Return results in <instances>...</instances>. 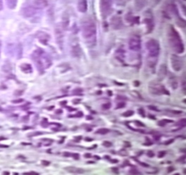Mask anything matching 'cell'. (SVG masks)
Listing matches in <instances>:
<instances>
[{
    "label": "cell",
    "instance_id": "6da1fadb",
    "mask_svg": "<svg viewBox=\"0 0 186 175\" xmlns=\"http://www.w3.org/2000/svg\"><path fill=\"white\" fill-rule=\"evenodd\" d=\"M81 31L85 43L90 47L95 46L97 43V27L94 21H84L81 24Z\"/></svg>",
    "mask_w": 186,
    "mask_h": 175
},
{
    "label": "cell",
    "instance_id": "7a4b0ae2",
    "mask_svg": "<svg viewBox=\"0 0 186 175\" xmlns=\"http://www.w3.org/2000/svg\"><path fill=\"white\" fill-rule=\"evenodd\" d=\"M32 59L39 71H43L45 69L50 68L52 65V60L50 56L41 49L34 51L32 54Z\"/></svg>",
    "mask_w": 186,
    "mask_h": 175
},
{
    "label": "cell",
    "instance_id": "3957f363",
    "mask_svg": "<svg viewBox=\"0 0 186 175\" xmlns=\"http://www.w3.org/2000/svg\"><path fill=\"white\" fill-rule=\"evenodd\" d=\"M168 39L169 45L174 52L181 54L184 51V45L178 32L173 25H169L168 29Z\"/></svg>",
    "mask_w": 186,
    "mask_h": 175
},
{
    "label": "cell",
    "instance_id": "277c9868",
    "mask_svg": "<svg viewBox=\"0 0 186 175\" xmlns=\"http://www.w3.org/2000/svg\"><path fill=\"white\" fill-rule=\"evenodd\" d=\"M146 49H147L148 55L150 57L157 58L159 55L160 46L157 40L150 39L146 43Z\"/></svg>",
    "mask_w": 186,
    "mask_h": 175
},
{
    "label": "cell",
    "instance_id": "5b68a950",
    "mask_svg": "<svg viewBox=\"0 0 186 175\" xmlns=\"http://www.w3.org/2000/svg\"><path fill=\"white\" fill-rule=\"evenodd\" d=\"M149 92L151 94L154 95H169L170 93L167 90L164 86L158 81H152L149 83L148 86Z\"/></svg>",
    "mask_w": 186,
    "mask_h": 175
},
{
    "label": "cell",
    "instance_id": "8992f818",
    "mask_svg": "<svg viewBox=\"0 0 186 175\" xmlns=\"http://www.w3.org/2000/svg\"><path fill=\"white\" fill-rule=\"evenodd\" d=\"M113 0H100L99 2V9L103 18H106L111 13L112 8Z\"/></svg>",
    "mask_w": 186,
    "mask_h": 175
},
{
    "label": "cell",
    "instance_id": "52a82bcc",
    "mask_svg": "<svg viewBox=\"0 0 186 175\" xmlns=\"http://www.w3.org/2000/svg\"><path fill=\"white\" fill-rule=\"evenodd\" d=\"M128 47L130 50L134 51V52H138L140 50L141 42L140 37L136 36V35L132 36L129 40Z\"/></svg>",
    "mask_w": 186,
    "mask_h": 175
},
{
    "label": "cell",
    "instance_id": "ba28073f",
    "mask_svg": "<svg viewBox=\"0 0 186 175\" xmlns=\"http://www.w3.org/2000/svg\"><path fill=\"white\" fill-rule=\"evenodd\" d=\"M171 67L175 71H179L182 69V62L177 55H172L171 57Z\"/></svg>",
    "mask_w": 186,
    "mask_h": 175
},
{
    "label": "cell",
    "instance_id": "9c48e42d",
    "mask_svg": "<svg viewBox=\"0 0 186 175\" xmlns=\"http://www.w3.org/2000/svg\"><path fill=\"white\" fill-rule=\"evenodd\" d=\"M29 5L36 9H43L48 5V2L46 0H29Z\"/></svg>",
    "mask_w": 186,
    "mask_h": 175
},
{
    "label": "cell",
    "instance_id": "30bf717a",
    "mask_svg": "<svg viewBox=\"0 0 186 175\" xmlns=\"http://www.w3.org/2000/svg\"><path fill=\"white\" fill-rule=\"evenodd\" d=\"M37 10H38V9H35L31 5H28L23 9V11H22L23 16L25 18L32 17V16H33L36 13Z\"/></svg>",
    "mask_w": 186,
    "mask_h": 175
},
{
    "label": "cell",
    "instance_id": "8fae6325",
    "mask_svg": "<svg viewBox=\"0 0 186 175\" xmlns=\"http://www.w3.org/2000/svg\"><path fill=\"white\" fill-rule=\"evenodd\" d=\"M78 10L81 13H85L87 10V0H78L77 4Z\"/></svg>",
    "mask_w": 186,
    "mask_h": 175
},
{
    "label": "cell",
    "instance_id": "7c38bea8",
    "mask_svg": "<svg viewBox=\"0 0 186 175\" xmlns=\"http://www.w3.org/2000/svg\"><path fill=\"white\" fill-rule=\"evenodd\" d=\"M37 37H38L39 40L43 44H46V43L49 41V40H50V36L44 32H39L38 35H37Z\"/></svg>",
    "mask_w": 186,
    "mask_h": 175
},
{
    "label": "cell",
    "instance_id": "4fadbf2b",
    "mask_svg": "<svg viewBox=\"0 0 186 175\" xmlns=\"http://www.w3.org/2000/svg\"><path fill=\"white\" fill-rule=\"evenodd\" d=\"M65 169H66L67 172H70V173L73 174H82L84 172V170L83 169L76 167H65Z\"/></svg>",
    "mask_w": 186,
    "mask_h": 175
},
{
    "label": "cell",
    "instance_id": "5bb4252c",
    "mask_svg": "<svg viewBox=\"0 0 186 175\" xmlns=\"http://www.w3.org/2000/svg\"><path fill=\"white\" fill-rule=\"evenodd\" d=\"M111 26H112L114 29H118L121 26L122 21L119 18L114 17L111 19Z\"/></svg>",
    "mask_w": 186,
    "mask_h": 175
},
{
    "label": "cell",
    "instance_id": "9a60e30c",
    "mask_svg": "<svg viewBox=\"0 0 186 175\" xmlns=\"http://www.w3.org/2000/svg\"><path fill=\"white\" fill-rule=\"evenodd\" d=\"M166 67L165 65H162L160 67L159 71V74H158V76H159V78L160 80H163L165 78V76H166Z\"/></svg>",
    "mask_w": 186,
    "mask_h": 175
},
{
    "label": "cell",
    "instance_id": "2e32d148",
    "mask_svg": "<svg viewBox=\"0 0 186 175\" xmlns=\"http://www.w3.org/2000/svg\"><path fill=\"white\" fill-rule=\"evenodd\" d=\"M20 69L21 71L24 72L25 74L31 73L32 71V69L31 64H23L20 65Z\"/></svg>",
    "mask_w": 186,
    "mask_h": 175
},
{
    "label": "cell",
    "instance_id": "e0dca14e",
    "mask_svg": "<svg viewBox=\"0 0 186 175\" xmlns=\"http://www.w3.org/2000/svg\"><path fill=\"white\" fill-rule=\"evenodd\" d=\"M2 71L5 73H11L12 71V66H11V63L9 62H6L5 64L2 67Z\"/></svg>",
    "mask_w": 186,
    "mask_h": 175
},
{
    "label": "cell",
    "instance_id": "ac0fdd59",
    "mask_svg": "<svg viewBox=\"0 0 186 175\" xmlns=\"http://www.w3.org/2000/svg\"><path fill=\"white\" fill-rule=\"evenodd\" d=\"M17 2L18 0H6V5L10 9H14L17 5Z\"/></svg>",
    "mask_w": 186,
    "mask_h": 175
},
{
    "label": "cell",
    "instance_id": "d6986e66",
    "mask_svg": "<svg viewBox=\"0 0 186 175\" xmlns=\"http://www.w3.org/2000/svg\"><path fill=\"white\" fill-rule=\"evenodd\" d=\"M145 23L147 25V28L148 31L150 32L152 30V28H153V23L152 21V20L148 19V18H146V19L145 20Z\"/></svg>",
    "mask_w": 186,
    "mask_h": 175
},
{
    "label": "cell",
    "instance_id": "ffe728a7",
    "mask_svg": "<svg viewBox=\"0 0 186 175\" xmlns=\"http://www.w3.org/2000/svg\"><path fill=\"white\" fill-rule=\"evenodd\" d=\"M116 57H117V59H119L120 61H123V59H124L125 57L124 50H118L117 52H116Z\"/></svg>",
    "mask_w": 186,
    "mask_h": 175
},
{
    "label": "cell",
    "instance_id": "44dd1931",
    "mask_svg": "<svg viewBox=\"0 0 186 175\" xmlns=\"http://www.w3.org/2000/svg\"><path fill=\"white\" fill-rule=\"evenodd\" d=\"M109 130L107 129H104V128H102V129H99V130H97L96 133L97 134H102V135H104V134H106L107 133H109Z\"/></svg>",
    "mask_w": 186,
    "mask_h": 175
},
{
    "label": "cell",
    "instance_id": "7402d4cb",
    "mask_svg": "<svg viewBox=\"0 0 186 175\" xmlns=\"http://www.w3.org/2000/svg\"><path fill=\"white\" fill-rule=\"evenodd\" d=\"M17 55H18V59H20L22 56V47L20 44L17 46Z\"/></svg>",
    "mask_w": 186,
    "mask_h": 175
},
{
    "label": "cell",
    "instance_id": "603a6c76",
    "mask_svg": "<svg viewBox=\"0 0 186 175\" xmlns=\"http://www.w3.org/2000/svg\"><path fill=\"white\" fill-rule=\"evenodd\" d=\"M133 114H134V112L133 111L129 110V111L125 112H124V114H123V116H125V117H128V116H131L132 115H133Z\"/></svg>",
    "mask_w": 186,
    "mask_h": 175
},
{
    "label": "cell",
    "instance_id": "cb8c5ba5",
    "mask_svg": "<svg viewBox=\"0 0 186 175\" xmlns=\"http://www.w3.org/2000/svg\"><path fill=\"white\" fill-rule=\"evenodd\" d=\"M110 107H111V104L109 103V102L104 104L103 105H102V109H105V110H106V109H109Z\"/></svg>",
    "mask_w": 186,
    "mask_h": 175
},
{
    "label": "cell",
    "instance_id": "d4e9b609",
    "mask_svg": "<svg viewBox=\"0 0 186 175\" xmlns=\"http://www.w3.org/2000/svg\"><path fill=\"white\" fill-rule=\"evenodd\" d=\"M125 106V103L124 102H118L117 105V109L124 108Z\"/></svg>",
    "mask_w": 186,
    "mask_h": 175
},
{
    "label": "cell",
    "instance_id": "484cf974",
    "mask_svg": "<svg viewBox=\"0 0 186 175\" xmlns=\"http://www.w3.org/2000/svg\"><path fill=\"white\" fill-rule=\"evenodd\" d=\"M23 93V90H16L14 93H13V95H14L15 96H20V95H21Z\"/></svg>",
    "mask_w": 186,
    "mask_h": 175
},
{
    "label": "cell",
    "instance_id": "4316f807",
    "mask_svg": "<svg viewBox=\"0 0 186 175\" xmlns=\"http://www.w3.org/2000/svg\"><path fill=\"white\" fill-rule=\"evenodd\" d=\"M103 146L104 147H106V148H109V147H110L111 146V143H110L109 141H105L103 142Z\"/></svg>",
    "mask_w": 186,
    "mask_h": 175
},
{
    "label": "cell",
    "instance_id": "83f0119b",
    "mask_svg": "<svg viewBox=\"0 0 186 175\" xmlns=\"http://www.w3.org/2000/svg\"><path fill=\"white\" fill-rule=\"evenodd\" d=\"M130 173L131 174H140V172L138 171V170L136 169H132L130 170Z\"/></svg>",
    "mask_w": 186,
    "mask_h": 175
},
{
    "label": "cell",
    "instance_id": "f1b7e54d",
    "mask_svg": "<svg viewBox=\"0 0 186 175\" xmlns=\"http://www.w3.org/2000/svg\"><path fill=\"white\" fill-rule=\"evenodd\" d=\"M166 151H162V152L159 153V155H158V158H163L164 156L166 155Z\"/></svg>",
    "mask_w": 186,
    "mask_h": 175
},
{
    "label": "cell",
    "instance_id": "f546056e",
    "mask_svg": "<svg viewBox=\"0 0 186 175\" xmlns=\"http://www.w3.org/2000/svg\"><path fill=\"white\" fill-rule=\"evenodd\" d=\"M179 124L178 125H181V126H185V119H183V120H180V122H178Z\"/></svg>",
    "mask_w": 186,
    "mask_h": 175
},
{
    "label": "cell",
    "instance_id": "4dcf8cb0",
    "mask_svg": "<svg viewBox=\"0 0 186 175\" xmlns=\"http://www.w3.org/2000/svg\"><path fill=\"white\" fill-rule=\"evenodd\" d=\"M138 112H140V115H142L143 116H145V111H144V109H139Z\"/></svg>",
    "mask_w": 186,
    "mask_h": 175
},
{
    "label": "cell",
    "instance_id": "1f68e13d",
    "mask_svg": "<svg viewBox=\"0 0 186 175\" xmlns=\"http://www.w3.org/2000/svg\"><path fill=\"white\" fill-rule=\"evenodd\" d=\"M147 155L150 158H152V157H154V153H153L152 151H149L148 153H147Z\"/></svg>",
    "mask_w": 186,
    "mask_h": 175
},
{
    "label": "cell",
    "instance_id": "d6a6232c",
    "mask_svg": "<svg viewBox=\"0 0 186 175\" xmlns=\"http://www.w3.org/2000/svg\"><path fill=\"white\" fill-rule=\"evenodd\" d=\"M83 116V114L82 112H78L77 114H76V117H82Z\"/></svg>",
    "mask_w": 186,
    "mask_h": 175
},
{
    "label": "cell",
    "instance_id": "836d02e7",
    "mask_svg": "<svg viewBox=\"0 0 186 175\" xmlns=\"http://www.w3.org/2000/svg\"><path fill=\"white\" fill-rule=\"evenodd\" d=\"M23 102V99H18V100H13V103H20V102Z\"/></svg>",
    "mask_w": 186,
    "mask_h": 175
},
{
    "label": "cell",
    "instance_id": "e575fe53",
    "mask_svg": "<svg viewBox=\"0 0 186 175\" xmlns=\"http://www.w3.org/2000/svg\"><path fill=\"white\" fill-rule=\"evenodd\" d=\"M72 156H73V158H74V159H75V160H78V159H79V155H78V153H77V154H76V153H74V154H73V155H72Z\"/></svg>",
    "mask_w": 186,
    "mask_h": 175
},
{
    "label": "cell",
    "instance_id": "d590c367",
    "mask_svg": "<svg viewBox=\"0 0 186 175\" xmlns=\"http://www.w3.org/2000/svg\"><path fill=\"white\" fill-rule=\"evenodd\" d=\"M42 134H43V133L41 132H35V133H32V134H31L30 135H31V136H38V135H40Z\"/></svg>",
    "mask_w": 186,
    "mask_h": 175
},
{
    "label": "cell",
    "instance_id": "8d00e7d4",
    "mask_svg": "<svg viewBox=\"0 0 186 175\" xmlns=\"http://www.w3.org/2000/svg\"><path fill=\"white\" fill-rule=\"evenodd\" d=\"M174 170L173 167H168V170H167V172H168V173H171V172H172Z\"/></svg>",
    "mask_w": 186,
    "mask_h": 175
},
{
    "label": "cell",
    "instance_id": "74e56055",
    "mask_svg": "<svg viewBox=\"0 0 186 175\" xmlns=\"http://www.w3.org/2000/svg\"><path fill=\"white\" fill-rule=\"evenodd\" d=\"M82 91H83L82 89H80V88H78V89H76V90H73V93H78V92L81 93Z\"/></svg>",
    "mask_w": 186,
    "mask_h": 175
},
{
    "label": "cell",
    "instance_id": "f35d334b",
    "mask_svg": "<svg viewBox=\"0 0 186 175\" xmlns=\"http://www.w3.org/2000/svg\"><path fill=\"white\" fill-rule=\"evenodd\" d=\"M2 9H3V1L0 0V11L2 10Z\"/></svg>",
    "mask_w": 186,
    "mask_h": 175
},
{
    "label": "cell",
    "instance_id": "ab89813d",
    "mask_svg": "<svg viewBox=\"0 0 186 175\" xmlns=\"http://www.w3.org/2000/svg\"><path fill=\"white\" fill-rule=\"evenodd\" d=\"M172 112H173L174 114H180L182 113V112H181V111H175V110H173V111H172Z\"/></svg>",
    "mask_w": 186,
    "mask_h": 175
},
{
    "label": "cell",
    "instance_id": "60d3db41",
    "mask_svg": "<svg viewBox=\"0 0 186 175\" xmlns=\"http://www.w3.org/2000/svg\"><path fill=\"white\" fill-rule=\"evenodd\" d=\"M42 162H43V164L44 165H50V162H47V161L43 160Z\"/></svg>",
    "mask_w": 186,
    "mask_h": 175
},
{
    "label": "cell",
    "instance_id": "b9f144b4",
    "mask_svg": "<svg viewBox=\"0 0 186 175\" xmlns=\"http://www.w3.org/2000/svg\"><path fill=\"white\" fill-rule=\"evenodd\" d=\"M173 139H170V140H169L168 142H166V145H169V144H170L171 143H173Z\"/></svg>",
    "mask_w": 186,
    "mask_h": 175
},
{
    "label": "cell",
    "instance_id": "7bdbcfd3",
    "mask_svg": "<svg viewBox=\"0 0 186 175\" xmlns=\"http://www.w3.org/2000/svg\"><path fill=\"white\" fill-rule=\"evenodd\" d=\"M81 139H82V137L81 136H78V137H77V138H76V142H79L81 140Z\"/></svg>",
    "mask_w": 186,
    "mask_h": 175
},
{
    "label": "cell",
    "instance_id": "ee69618b",
    "mask_svg": "<svg viewBox=\"0 0 186 175\" xmlns=\"http://www.w3.org/2000/svg\"><path fill=\"white\" fill-rule=\"evenodd\" d=\"M84 156L85 158H90V156H91V155H90V153H86L84 155Z\"/></svg>",
    "mask_w": 186,
    "mask_h": 175
},
{
    "label": "cell",
    "instance_id": "f6af8a7d",
    "mask_svg": "<svg viewBox=\"0 0 186 175\" xmlns=\"http://www.w3.org/2000/svg\"><path fill=\"white\" fill-rule=\"evenodd\" d=\"M64 155H65V156H71V153H69V152H65Z\"/></svg>",
    "mask_w": 186,
    "mask_h": 175
},
{
    "label": "cell",
    "instance_id": "bcb514c9",
    "mask_svg": "<svg viewBox=\"0 0 186 175\" xmlns=\"http://www.w3.org/2000/svg\"><path fill=\"white\" fill-rule=\"evenodd\" d=\"M56 112H57V114H61L62 112V111L61 110V109H59V110H57Z\"/></svg>",
    "mask_w": 186,
    "mask_h": 175
},
{
    "label": "cell",
    "instance_id": "7dc6e473",
    "mask_svg": "<svg viewBox=\"0 0 186 175\" xmlns=\"http://www.w3.org/2000/svg\"><path fill=\"white\" fill-rule=\"evenodd\" d=\"M85 140L86 141H92V139H89V138H86Z\"/></svg>",
    "mask_w": 186,
    "mask_h": 175
},
{
    "label": "cell",
    "instance_id": "c3c4849f",
    "mask_svg": "<svg viewBox=\"0 0 186 175\" xmlns=\"http://www.w3.org/2000/svg\"><path fill=\"white\" fill-rule=\"evenodd\" d=\"M1 47H2V43L0 41V55H1Z\"/></svg>",
    "mask_w": 186,
    "mask_h": 175
},
{
    "label": "cell",
    "instance_id": "681fc988",
    "mask_svg": "<svg viewBox=\"0 0 186 175\" xmlns=\"http://www.w3.org/2000/svg\"><path fill=\"white\" fill-rule=\"evenodd\" d=\"M95 157L96 158V159H97V160H98V159H99V158H100L99 157H97V156H95Z\"/></svg>",
    "mask_w": 186,
    "mask_h": 175
}]
</instances>
